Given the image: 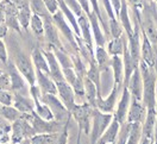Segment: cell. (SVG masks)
<instances>
[{
	"mask_svg": "<svg viewBox=\"0 0 157 144\" xmlns=\"http://www.w3.org/2000/svg\"><path fill=\"white\" fill-rule=\"evenodd\" d=\"M139 70L143 77V98L142 103L145 108H156V82L157 76L154 68L149 67L147 63L140 60L139 61Z\"/></svg>",
	"mask_w": 157,
	"mask_h": 144,
	"instance_id": "6da1fadb",
	"label": "cell"
},
{
	"mask_svg": "<svg viewBox=\"0 0 157 144\" xmlns=\"http://www.w3.org/2000/svg\"><path fill=\"white\" fill-rule=\"evenodd\" d=\"M13 62L30 86L36 85V68L31 63V58L18 47L13 50Z\"/></svg>",
	"mask_w": 157,
	"mask_h": 144,
	"instance_id": "7a4b0ae2",
	"label": "cell"
},
{
	"mask_svg": "<svg viewBox=\"0 0 157 144\" xmlns=\"http://www.w3.org/2000/svg\"><path fill=\"white\" fill-rule=\"evenodd\" d=\"M114 118L113 113H104L99 108H93L92 127H90V144H97L108 125Z\"/></svg>",
	"mask_w": 157,
	"mask_h": 144,
	"instance_id": "3957f363",
	"label": "cell"
},
{
	"mask_svg": "<svg viewBox=\"0 0 157 144\" xmlns=\"http://www.w3.org/2000/svg\"><path fill=\"white\" fill-rule=\"evenodd\" d=\"M42 103L45 104L50 108L51 113L54 115V119L61 124L66 125L69 123V119L71 117V113L68 111V108L61 101V99L57 95L54 94H43L42 95Z\"/></svg>",
	"mask_w": 157,
	"mask_h": 144,
	"instance_id": "277c9868",
	"label": "cell"
},
{
	"mask_svg": "<svg viewBox=\"0 0 157 144\" xmlns=\"http://www.w3.org/2000/svg\"><path fill=\"white\" fill-rule=\"evenodd\" d=\"M71 117L75 118L80 127V134H85L88 136L90 132V122L93 115V107L89 106L87 103L83 104H75V106L70 111Z\"/></svg>",
	"mask_w": 157,
	"mask_h": 144,
	"instance_id": "5b68a950",
	"label": "cell"
},
{
	"mask_svg": "<svg viewBox=\"0 0 157 144\" xmlns=\"http://www.w3.org/2000/svg\"><path fill=\"white\" fill-rule=\"evenodd\" d=\"M138 19H139L142 32L147 35V37L151 42L152 45L157 47V28L147 1L144 2V7L140 12V14L138 16Z\"/></svg>",
	"mask_w": 157,
	"mask_h": 144,
	"instance_id": "8992f818",
	"label": "cell"
},
{
	"mask_svg": "<svg viewBox=\"0 0 157 144\" xmlns=\"http://www.w3.org/2000/svg\"><path fill=\"white\" fill-rule=\"evenodd\" d=\"M36 134L33 127L28 119L23 115L19 119H17L16 122H13L12 124V136H11V142L12 144L20 143L24 139H30L31 137H33Z\"/></svg>",
	"mask_w": 157,
	"mask_h": 144,
	"instance_id": "52a82bcc",
	"label": "cell"
},
{
	"mask_svg": "<svg viewBox=\"0 0 157 144\" xmlns=\"http://www.w3.org/2000/svg\"><path fill=\"white\" fill-rule=\"evenodd\" d=\"M6 69H7V75L10 77L11 81V89L13 93H19L23 95H28V92H30V89H26V80L25 77L21 75L18 68L16 67L14 62L13 61H7V64H6Z\"/></svg>",
	"mask_w": 157,
	"mask_h": 144,
	"instance_id": "ba28073f",
	"label": "cell"
},
{
	"mask_svg": "<svg viewBox=\"0 0 157 144\" xmlns=\"http://www.w3.org/2000/svg\"><path fill=\"white\" fill-rule=\"evenodd\" d=\"M31 125L37 134H59L62 132L66 125L61 124L56 120H44L40 117L37 115L36 112H33L32 119H31Z\"/></svg>",
	"mask_w": 157,
	"mask_h": 144,
	"instance_id": "9c48e42d",
	"label": "cell"
},
{
	"mask_svg": "<svg viewBox=\"0 0 157 144\" xmlns=\"http://www.w3.org/2000/svg\"><path fill=\"white\" fill-rule=\"evenodd\" d=\"M52 20H54V23H55L57 30L64 36V38L67 39V42L70 44L71 49L75 53H78V42H76V36H75L74 31L71 29V26L68 25V21L66 20L63 13L61 11H59L57 13H55L52 16Z\"/></svg>",
	"mask_w": 157,
	"mask_h": 144,
	"instance_id": "30bf717a",
	"label": "cell"
},
{
	"mask_svg": "<svg viewBox=\"0 0 157 144\" xmlns=\"http://www.w3.org/2000/svg\"><path fill=\"white\" fill-rule=\"evenodd\" d=\"M0 10L5 13V25L20 33L21 30H20L19 21H18L19 7L14 5L13 2H11L10 0H2L0 2Z\"/></svg>",
	"mask_w": 157,
	"mask_h": 144,
	"instance_id": "8fae6325",
	"label": "cell"
},
{
	"mask_svg": "<svg viewBox=\"0 0 157 144\" xmlns=\"http://www.w3.org/2000/svg\"><path fill=\"white\" fill-rule=\"evenodd\" d=\"M43 21H44V42L48 45V49L52 51L56 49H63L59 36V30L56 28L52 18L45 19Z\"/></svg>",
	"mask_w": 157,
	"mask_h": 144,
	"instance_id": "7c38bea8",
	"label": "cell"
},
{
	"mask_svg": "<svg viewBox=\"0 0 157 144\" xmlns=\"http://www.w3.org/2000/svg\"><path fill=\"white\" fill-rule=\"evenodd\" d=\"M123 89L118 88L116 85H113L111 93L106 99H102V96H98L97 99V108H99L104 113H114L116 105L118 101V95L121 93Z\"/></svg>",
	"mask_w": 157,
	"mask_h": 144,
	"instance_id": "4fadbf2b",
	"label": "cell"
},
{
	"mask_svg": "<svg viewBox=\"0 0 157 144\" xmlns=\"http://www.w3.org/2000/svg\"><path fill=\"white\" fill-rule=\"evenodd\" d=\"M55 84H56V87H57V94L59 95L61 101L64 104V106L68 108V111L70 112L71 108L76 104L73 87L70 86L66 80H63V81H57V82H55Z\"/></svg>",
	"mask_w": 157,
	"mask_h": 144,
	"instance_id": "5bb4252c",
	"label": "cell"
},
{
	"mask_svg": "<svg viewBox=\"0 0 157 144\" xmlns=\"http://www.w3.org/2000/svg\"><path fill=\"white\" fill-rule=\"evenodd\" d=\"M130 103H131V94L128 87H124L121 93H120V98L118 101L117 110L114 111V118L117 119L120 124H123L124 122H126V117H128V107H130Z\"/></svg>",
	"mask_w": 157,
	"mask_h": 144,
	"instance_id": "9a60e30c",
	"label": "cell"
},
{
	"mask_svg": "<svg viewBox=\"0 0 157 144\" xmlns=\"http://www.w3.org/2000/svg\"><path fill=\"white\" fill-rule=\"evenodd\" d=\"M145 117H147V108L143 105V103L131 98L126 122L128 123H142L143 124Z\"/></svg>",
	"mask_w": 157,
	"mask_h": 144,
	"instance_id": "2e32d148",
	"label": "cell"
},
{
	"mask_svg": "<svg viewBox=\"0 0 157 144\" xmlns=\"http://www.w3.org/2000/svg\"><path fill=\"white\" fill-rule=\"evenodd\" d=\"M156 45H152L147 35L142 32V42H140V60H143L149 67H155V55H156Z\"/></svg>",
	"mask_w": 157,
	"mask_h": 144,
	"instance_id": "e0dca14e",
	"label": "cell"
},
{
	"mask_svg": "<svg viewBox=\"0 0 157 144\" xmlns=\"http://www.w3.org/2000/svg\"><path fill=\"white\" fill-rule=\"evenodd\" d=\"M126 87L130 91V94H131L132 99L142 101V98H143V77H142L140 70H139L138 67L132 73V75L130 77V81H128Z\"/></svg>",
	"mask_w": 157,
	"mask_h": 144,
	"instance_id": "ac0fdd59",
	"label": "cell"
},
{
	"mask_svg": "<svg viewBox=\"0 0 157 144\" xmlns=\"http://www.w3.org/2000/svg\"><path fill=\"white\" fill-rule=\"evenodd\" d=\"M36 84H38L42 95L43 94H54L57 95V87L55 81L50 77L49 74H45L36 69Z\"/></svg>",
	"mask_w": 157,
	"mask_h": 144,
	"instance_id": "d6986e66",
	"label": "cell"
},
{
	"mask_svg": "<svg viewBox=\"0 0 157 144\" xmlns=\"http://www.w3.org/2000/svg\"><path fill=\"white\" fill-rule=\"evenodd\" d=\"M78 28H80V32H81V38L85 41V43L87 44L88 49L94 53V48H93V33H92V28L89 24L88 17L83 13L81 17L78 18Z\"/></svg>",
	"mask_w": 157,
	"mask_h": 144,
	"instance_id": "ffe728a7",
	"label": "cell"
},
{
	"mask_svg": "<svg viewBox=\"0 0 157 144\" xmlns=\"http://www.w3.org/2000/svg\"><path fill=\"white\" fill-rule=\"evenodd\" d=\"M89 24H90V28H92V33H93V37L95 41V44L97 47H105L106 45V36L102 33L101 28H100V21L98 19V16L94 11L92 10L90 14L88 16Z\"/></svg>",
	"mask_w": 157,
	"mask_h": 144,
	"instance_id": "44dd1931",
	"label": "cell"
},
{
	"mask_svg": "<svg viewBox=\"0 0 157 144\" xmlns=\"http://www.w3.org/2000/svg\"><path fill=\"white\" fill-rule=\"evenodd\" d=\"M13 106L20 113H32L35 111V103L32 98L19 93H13Z\"/></svg>",
	"mask_w": 157,
	"mask_h": 144,
	"instance_id": "7402d4cb",
	"label": "cell"
},
{
	"mask_svg": "<svg viewBox=\"0 0 157 144\" xmlns=\"http://www.w3.org/2000/svg\"><path fill=\"white\" fill-rule=\"evenodd\" d=\"M94 58H95V63L98 66L99 70L101 73L107 72L111 68L112 64V56L107 53V50L105 47H95L94 50Z\"/></svg>",
	"mask_w": 157,
	"mask_h": 144,
	"instance_id": "603a6c76",
	"label": "cell"
},
{
	"mask_svg": "<svg viewBox=\"0 0 157 144\" xmlns=\"http://www.w3.org/2000/svg\"><path fill=\"white\" fill-rule=\"evenodd\" d=\"M128 9L130 7H128L126 0H121V7H120V12L118 14V19L124 29V32L126 33V37L131 36L133 33V23H132L131 17H130Z\"/></svg>",
	"mask_w": 157,
	"mask_h": 144,
	"instance_id": "cb8c5ba5",
	"label": "cell"
},
{
	"mask_svg": "<svg viewBox=\"0 0 157 144\" xmlns=\"http://www.w3.org/2000/svg\"><path fill=\"white\" fill-rule=\"evenodd\" d=\"M157 122V111L156 108H147V117L143 122V136L142 137H147L154 141V130H155V125Z\"/></svg>",
	"mask_w": 157,
	"mask_h": 144,
	"instance_id": "d4e9b609",
	"label": "cell"
},
{
	"mask_svg": "<svg viewBox=\"0 0 157 144\" xmlns=\"http://www.w3.org/2000/svg\"><path fill=\"white\" fill-rule=\"evenodd\" d=\"M111 68L113 70V79L114 84L118 88H124V63L123 56H112V64Z\"/></svg>",
	"mask_w": 157,
	"mask_h": 144,
	"instance_id": "484cf974",
	"label": "cell"
},
{
	"mask_svg": "<svg viewBox=\"0 0 157 144\" xmlns=\"http://www.w3.org/2000/svg\"><path fill=\"white\" fill-rule=\"evenodd\" d=\"M126 44L128 41L124 35L117 38H111L107 41V53L111 56H123Z\"/></svg>",
	"mask_w": 157,
	"mask_h": 144,
	"instance_id": "4316f807",
	"label": "cell"
},
{
	"mask_svg": "<svg viewBox=\"0 0 157 144\" xmlns=\"http://www.w3.org/2000/svg\"><path fill=\"white\" fill-rule=\"evenodd\" d=\"M119 129H120V123L118 122L116 118H113L112 122H111V124L108 125V127L106 129V131H105V132L102 134V136L100 137L99 142H101L102 144L116 143Z\"/></svg>",
	"mask_w": 157,
	"mask_h": 144,
	"instance_id": "83f0119b",
	"label": "cell"
},
{
	"mask_svg": "<svg viewBox=\"0 0 157 144\" xmlns=\"http://www.w3.org/2000/svg\"><path fill=\"white\" fill-rule=\"evenodd\" d=\"M31 58H32V63L37 70H40L45 74H49V66H48V61L43 54V50L39 48H35L31 53Z\"/></svg>",
	"mask_w": 157,
	"mask_h": 144,
	"instance_id": "f1b7e54d",
	"label": "cell"
},
{
	"mask_svg": "<svg viewBox=\"0 0 157 144\" xmlns=\"http://www.w3.org/2000/svg\"><path fill=\"white\" fill-rule=\"evenodd\" d=\"M83 82H85V98H86V103L89 106H92L93 108H97V99H98L97 86L89 80L88 77L86 76L83 79Z\"/></svg>",
	"mask_w": 157,
	"mask_h": 144,
	"instance_id": "f546056e",
	"label": "cell"
},
{
	"mask_svg": "<svg viewBox=\"0 0 157 144\" xmlns=\"http://www.w3.org/2000/svg\"><path fill=\"white\" fill-rule=\"evenodd\" d=\"M31 17H32V13H31L29 1H25L18 10V21H19L20 28L23 30L29 31Z\"/></svg>",
	"mask_w": 157,
	"mask_h": 144,
	"instance_id": "4dcf8cb0",
	"label": "cell"
},
{
	"mask_svg": "<svg viewBox=\"0 0 157 144\" xmlns=\"http://www.w3.org/2000/svg\"><path fill=\"white\" fill-rule=\"evenodd\" d=\"M88 64H89V68L87 69L86 77H88L89 80L97 86L98 96H102L101 95V77H100L101 72L99 70L98 66H97V63H95V60H94V61H90Z\"/></svg>",
	"mask_w": 157,
	"mask_h": 144,
	"instance_id": "1f68e13d",
	"label": "cell"
},
{
	"mask_svg": "<svg viewBox=\"0 0 157 144\" xmlns=\"http://www.w3.org/2000/svg\"><path fill=\"white\" fill-rule=\"evenodd\" d=\"M29 5L31 11L33 12V14H37L43 20L52 18L49 11L47 10V6H45L43 0H29Z\"/></svg>",
	"mask_w": 157,
	"mask_h": 144,
	"instance_id": "d6a6232c",
	"label": "cell"
},
{
	"mask_svg": "<svg viewBox=\"0 0 157 144\" xmlns=\"http://www.w3.org/2000/svg\"><path fill=\"white\" fill-rule=\"evenodd\" d=\"M59 134H37L30 138L31 144H57L59 138Z\"/></svg>",
	"mask_w": 157,
	"mask_h": 144,
	"instance_id": "836d02e7",
	"label": "cell"
},
{
	"mask_svg": "<svg viewBox=\"0 0 157 144\" xmlns=\"http://www.w3.org/2000/svg\"><path fill=\"white\" fill-rule=\"evenodd\" d=\"M142 136H143L142 123H130V132L126 144H139Z\"/></svg>",
	"mask_w": 157,
	"mask_h": 144,
	"instance_id": "e575fe53",
	"label": "cell"
},
{
	"mask_svg": "<svg viewBox=\"0 0 157 144\" xmlns=\"http://www.w3.org/2000/svg\"><path fill=\"white\" fill-rule=\"evenodd\" d=\"M54 54H55V56L57 58V61H59V66H61L62 69H66V68H74L71 56L66 51L64 48L54 50Z\"/></svg>",
	"mask_w": 157,
	"mask_h": 144,
	"instance_id": "d590c367",
	"label": "cell"
},
{
	"mask_svg": "<svg viewBox=\"0 0 157 144\" xmlns=\"http://www.w3.org/2000/svg\"><path fill=\"white\" fill-rule=\"evenodd\" d=\"M0 115H1L4 119H6L7 122L13 123V122H16L17 119H19L20 117H21V113H20L14 106L2 105L1 106V111H0Z\"/></svg>",
	"mask_w": 157,
	"mask_h": 144,
	"instance_id": "8d00e7d4",
	"label": "cell"
},
{
	"mask_svg": "<svg viewBox=\"0 0 157 144\" xmlns=\"http://www.w3.org/2000/svg\"><path fill=\"white\" fill-rule=\"evenodd\" d=\"M30 26H31V30H32L33 35L37 38H42V37L44 38V21H43V19L40 17L32 13L31 21H30Z\"/></svg>",
	"mask_w": 157,
	"mask_h": 144,
	"instance_id": "74e56055",
	"label": "cell"
},
{
	"mask_svg": "<svg viewBox=\"0 0 157 144\" xmlns=\"http://www.w3.org/2000/svg\"><path fill=\"white\" fill-rule=\"evenodd\" d=\"M108 29H109V36L112 38H117L124 35V29L120 24L119 19H109L108 20Z\"/></svg>",
	"mask_w": 157,
	"mask_h": 144,
	"instance_id": "f35d334b",
	"label": "cell"
},
{
	"mask_svg": "<svg viewBox=\"0 0 157 144\" xmlns=\"http://www.w3.org/2000/svg\"><path fill=\"white\" fill-rule=\"evenodd\" d=\"M128 132H130V123L124 122L123 124H120V129H119V132H118L116 144H126Z\"/></svg>",
	"mask_w": 157,
	"mask_h": 144,
	"instance_id": "ab89813d",
	"label": "cell"
},
{
	"mask_svg": "<svg viewBox=\"0 0 157 144\" xmlns=\"http://www.w3.org/2000/svg\"><path fill=\"white\" fill-rule=\"evenodd\" d=\"M63 1H64V4L70 9V11L76 16V18L81 17V16L85 13L83 10H82V7L80 6L78 0H63Z\"/></svg>",
	"mask_w": 157,
	"mask_h": 144,
	"instance_id": "60d3db41",
	"label": "cell"
},
{
	"mask_svg": "<svg viewBox=\"0 0 157 144\" xmlns=\"http://www.w3.org/2000/svg\"><path fill=\"white\" fill-rule=\"evenodd\" d=\"M62 73H63L64 80L68 82L70 86L75 82V80H76V77H78V74L75 73L74 68H66V69H62Z\"/></svg>",
	"mask_w": 157,
	"mask_h": 144,
	"instance_id": "b9f144b4",
	"label": "cell"
},
{
	"mask_svg": "<svg viewBox=\"0 0 157 144\" xmlns=\"http://www.w3.org/2000/svg\"><path fill=\"white\" fill-rule=\"evenodd\" d=\"M45 6H47V10L49 11V13L51 16H54L55 13H57L59 11V0H43Z\"/></svg>",
	"mask_w": 157,
	"mask_h": 144,
	"instance_id": "7bdbcfd3",
	"label": "cell"
},
{
	"mask_svg": "<svg viewBox=\"0 0 157 144\" xmlns=\"http://www.w3.org/2000/svg\"><path fill=\"white\" fill-rule=\"evenodd\" d=\"M0 61L6 66L7 64V51H6V47H5V43L0 39Z\"/></svg>",
	"mask_w": 157,
	"mask_h": 144,
	"instance_id": "ee69618b",
	"label": "cell"
},
{
	"mask_svg": "<svg viewBox=\"0 0 157 144\" xmlns=\"http://www.w3.org/2000/svg\"><path fill=\"white\" fill-rule=\"evenodd\" d=\"M78 4H80V6L82 7V10H83V12H85V14L88 17L89 14H90V12H92L89 1L88 0H78Z\"/></svg>",
	"mask_w": 157,
	"mask_h": 144,
	"instance_id": "f6af8a7d",
	"label": "cell"
},
{
	"mask_svg": "<svg viewBox=\"0 0 157 144\" xmlns=\"http://www.w3.org/2000/svg\"><path fill=\"white\" fill-rule=\"evenodd\" d=\"M111 1V5L113 7V11L116 13V16L118 17L119 12H120V7H121V0H109Z\"/></svg>",
	"mask_w": 157,
	"mask_h": 144,
	"instance_id": "bcb514c9",
	"label": "cell"
},
{
	"mask_svg": "<svg viewBox=\"0 0 157 144\" xmlns=\"http://www.w3.org/2000/svg\"><path fill=\"white\" fill-rule=\"evenodd\" d=\"M7 26L6 25H0V39L4 38L6 35H7Z\"/></svg>",
	"mask_w": 157,
	"mask_h": 144,
	"instance_id": "7dc6e473",
	"label": "cell"
},
{
	"mask_svg": "<svg viewBox=\"0 0 157 144\" xmlns=\"http://www.w3.org/2000/svg\"><path fill=\"white\" fill-rule=\"evenodd\" d=\"M152 143H154V141H152V139L147 138V137H142L140 143H139V144H152Z\"/></svg>",
	"mask_w": 157,
	"mask_h": 144,
	"instance_id": "c3c4849f",
	"label": "cell"
},
{
	"mask_svg": "<svg viewBox=\"0 0 157 144\" xmlns=\"http://www.w3.org/2000/svg\"><path fill=\"white\" fill-rule=\"evenodd\" d=\"M10 1H11V2H13L14 5H17L18 7H20V6H21V5H23V4H24L26 0H10Z\"/></svg>",
	"mask_w": 157,
	"mask_h": 144,
	"instance_id": "681fc988",
	"label": "cell"
},
{
	"mask_svg": "<svg viewBox=\"0 0 157 144\" xmlns=\"http://www.w3.org/2000/svg\"><path fill=\"white\" fill-rule=\"evenodd\" d=\"M0 25H5V13L0 10Z\"/></svg>",
	"mask_w": 157,
	"mask_h": 144,
	"instance_id": "f907efd6",
	"label": "cell"
},
{
	"mask_svg": "<svg viewBox=\"0 0 157 144\" xmlns=\"http://www.w3.org/2000/svg\"><path fill=\"white\" fill-rule=\"evenodd\" d=\"M154 142H157V122L155 125V130H154Z\"/></svg>",
	"mask_w": 157,
	"mask_h": 144,
	"instance_id": "816d5d0a",
	"label": "cell"
},
{
	"mask_svg": "<svg viewBox=\"0 0 157 144\" xmlns=\"http://www.w3.org/2000/svg\"><path fill=\"white\" fill-rule=\"evenodd\" d=\"M17 144H31V142H30V139H24L20 143H17Z\"/></svg>",
	"mask_w": 157,
	"mask_h": 144,
	"instance_id": "f5cc1de1",
	"label": "cell"
},
{
	"mask_svg": "<svg viewBox=\"0 0 157 144\" xmlns=\"http://www.w3.org/2000/svg\"><path fill=\"white\" fill-rule=\"evenodd\" d=\"M97 144H102V143H101V142H99V141H98V142H97Z\"/></svg>",
	"mask_w": 157,
	"mask_h": 144,
	"instance_id": "db71d44e",
	"label": "cell"
},
{
	"mask_svg": "<svg viewBox=\"0 0 157 144\" xmlns=\"http://www.w3.org/2000/svg\"><path fill=\"white\" fill-rule=\"evenodd\" d=\"M144 1H154V0H144Z\"/></svg>",
	"mask_w": 157,
	"mask_h": 144,
	"instance_id": "11a10c76",
	"label": "cell"
},
{
	"mask_svg": "<svg viewBox=\"0 0 157 144\" xmlns=\"http://www.w3.org/2000/svg\"><path fill=\"white\" fill-rule=\"evenodd\" d=\"M154 2H155V4H157V0H154Z\"/></svg>",
	"mask_w": 157,
	"mask_h": 144,
	"instance_id": "9f6ffc18",
	"label": "cell"
},
{
	"mask_svg": "<svg viewBox=\"0 0 157 144\" xmlns=\"http://www.w3.org/2000/svg\"><path fill=\"white\" fill-rule=\"evenodd\" d=\"M1 106H2V105H1V104H0V111H1Z\"/></svg>",
	"mask_w": 157,
	"mask_h": 144,
	"instance_id": "6f0895ef",
	"label": "cell"
},
{
	"mask_svg": "<svg viewBox=\"0 0 157 144\" xmlns=\"http://www.w3.org/2000/svg\"><path fill=\"white\" fill-rule=\"evenodd\" d=\"M152 144H157V142H154V143H152Z\"/></svg>",
	"mask_w": 157,
	"mask_h": 144,
	"instance_id": "680465c9",
	"label": "cell"
},
{
	"mask_svg": "<svg viewBox=\"0 0 157 144\" xmlns=\"http://www.w3.org/2000/svg\"><path fill=\"white\" fill-rule=\"evenodd\" d=\"M156 111H157V104H156Z\"/></svg>",
	"mask_w": 157,
	"mask_h": 144,
	"instance_id": "91938a15",
	"label": "cell"
},
{
	"mask_svg": "<svg viewBox=\"0 0 157 144\" xmlns=\"http://www.w3.org/2000/svg\"><path fill=\"white\" fill-rule=\"evenodd\" d=\"M109 144H116V143H109Z\"/></svg>",
	"mask_w": 157,
	"mask_h": 144,
	"instance_id": "94428289",
	"label": "cell"
},
{
	"mask_svg": "<svg viewBox=\"0 0 157 144\" xmlns=\"http://www.w3.org/2000/svg\"><path fill=\"white\" fill-rule=\"evenodd\" d=\"M1 1H2V0H0V2H1Z\"/></svg>",
	"mask_w": 157,
	"mask_h": 144,
	"instance_id": "6125c7cd",
	"label": "cell"
}]
</instances>
